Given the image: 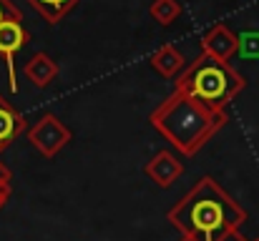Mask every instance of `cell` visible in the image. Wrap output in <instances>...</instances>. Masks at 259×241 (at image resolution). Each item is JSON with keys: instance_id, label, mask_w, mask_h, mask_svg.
<instances>
[{"instance_id": "4fadbf2b", "label": "cell", "mask_w": 259, "mask_h": 241, "mask_svg": "<svg viewBox=\"0 0 259 241\" xmlns=\"http://www.w3.org/2000/svg\"><path fill=\"white\" fill-rule=\"evenodd\" d=\"M237 38H239V56L259 58V30H244Z\"/></svg>"}, {"instance_id": "ba28073f", "label": "cell", "mask_w": 259, "mask_h": 241, "mask_svg": "<svg viewBox=\"0 0 259 241\" xmlns=\"http://www.w3.org/2000/svg\"><path fill=\"white\" fill-rule=\"evenodd\" d=\"M20 133H25V116H23L5 95H0V154H3Z\"/></svg>"}, {"instance_id": "3957f363", "label": "cell", "mask_w": 259, "mask_h": 241, "mask_svg": "<svg viewBox=\"0 0 259 241\" xmlns=\"http://www.w3.org/2000/svg\"><path fill=\"white\" fill-rule=\"evenodd\" d=\"M174 88L191 93L211 108L227 111V106L247 88V78L229 61H219L214 56L201 53L184 66V71L176 76Z\"/></svg>"}, {"instance_id": "9a60e30c", "label": "cell", "mask_w": 259, "mask_h": 241, "mask_svg": "<svg viewBox=\"0 0 259 241\" xmlns=\"http://www.w3.org/2000/svg\"><path fill=\"white\" fill-rule=\"evenodd\" d=\"M3 20H23V10L10 0H0V23Z\"/></svg>"}, {"instance_id": "8fae6325", "label": "cell", "mask_w": 259, "mask_h": 241, "mask_svg": "<svg viewBox=\"0 0 259 241\" xmlns=\"http://www.w3.org/2000/svg\"><path fill=\"white\" fill-rule=\"evenodd\" d=\"M48 25H56V23H61L81 0H25Z\"/></svg>"}, {"instance_id": "7a4b0ae2", "label": "cell", "mask_w": 259, "mask_h": 241, "mask_svg": "<svg viewBox=\"0 0 259 241\" xmlns=\"http://www.w3.org/2000/svg\"><path fill=\"white\" fill-rule=\"evenodd\" d=\"M181 236H206L239 229L247 224V211L211 176H201L166 214Z\"/></svg>"}, {"instance_id": "ac0fdd59", "label": "cell", "mask_w": 259, "mask_h": 241, "mask_svg": "<svg viewBox=\"0 0 259 241\" xmlns=\"http://www.w3.org/2000/svg\"><path fill=\"white\" fill-rule=\"evenodd\" d=\"M249 241H252V239H249Z\"/></svg>"}, {"instance_id": "e0dca14e", "label": "cell", "mask_w": 259, "mask_h": 241, "mask_svg": "<svg viewBox=\"0 0 259 241\" xmlns=\"http://www.w3.org/2000/svg\"><path fill=\"white\" fill-rule=\"evenodd\" d=\"M10 178H13V171L0 161V183H10Z\"/></svg>"}, {"instance_id": "5b68a950", "label": "cell", "mask_w": 259, "mask_h": 241, "mask_svg": "<svg viewBox=\"0 0 259 241\" xmlns=\"http://www.w3.org/2000/svg\"><path fill=\"white\" fill-rule=\"evenodd\" d=\"M30 40L28 30L23 28V20H3L0 23V56L5 58L8 73H10V90L18 93V83H15V71H13V58L15 53Z\"/></svg>"}, {"instance_id": "8992f818", "label": "cell", "mask_w": 259, "mask_h": 241, "mask_svg": "<svg viewBox=\"0 0 259 241\" xmlns=\"http://www.w3.org/2000/svg\"><path fill=\"white\" fill-rule=\"evenodd\" d=\"M201 53L232 63V58L239 53V38L224 23H217L201 35Z\"/></svg>"}, {"instance_id": "30bf717a", "label": "cell", "mask_w": 259, "mask_h": 241, "mask_svg": "<svg viewBox=\"0 0 259 241\" xmlns=\"http://www.w3.org/2000/svg\"><path fill=\"white\" fill-rule=\"evenodd\" d=\"M151 68L161 76V78H176L181 71H184V66H186V58H184V53L171 45V43H166V45H161L154 56H151Z\"/></svg>"}, {"instance_id": "7c38bea8", "label": "cell", "mask_w": 259, "mask_h": 241, "mask_svg": "<svg viewBox=\"0 0 259 241\" xmlns=\"http://www.w3.org/2000/svg\"><path fill=\"white\" fill-rule=\"evenodd\" d=\"M149 15H151L159 25L169 28L171 23H176V18L181 15V3H179V0H154L151 8H149Z\"/></svg>"}, {"instance_id": "9c48e42d", "label": "cell", "mask_w": 259, "mask_h": 241, "mask_svg": "<svg viewBox=\"0 0 259 241\" xmlns=\"http://www.w3.org/2000/svg\"><path fill=\"white\" fill-rule=\"evenodd\" d=\"M25 78L30 80L35 88H48L53 80L58 78V63L48 56V53H35L28 58V63L23 66Z\"/></svg>"}, {"instance_id": "2e32d148", "label": "cell", "mask_w": 259, "mask_h": 241, "mask_svg": "<svg viewBox=\"0 0 259 241\" xmlns=\"http://www.w3.org/2000/svg\"><path fill=\"white\" fill-rule=\"evenodd\" d=\"M10 194H13L10 183H0V211H3V209H5V204L10 201Z\"/></svg>"}, {"instance_id": "5bb4252c", "label": "cell", "mask_w": 259, "mask_h": 241, "mask_svg": "<svg viewBox=\"0 0 259 241\" xmlns=\"http://www.w3.org/2000/svg\"><path fill=\"white\" fill-rule=\"evenodd\" d=\"M179 241H249L247 236L239 234V229L222 231V234H206V236H181Z\"/></svg>"}, {"instance_id": "277c9868", "label": "cell", "mask_w": 259, "mask_h": 241, "mask_svg": "<svg viewBox=\"0 0 259 241\" xmlns=\"http://www.w3.org/2000/svg\"><path fill=\"white\" fill-rule=\"evenodd\" d=\"M28 143L46 159L58 156L71 143V128L53 113H43L30 128H25Z\"/></svg>"}, {"instance_id": "52a82bcc", "label": "cell", "mask_w": 259, "mask_h": 241, "mask_svg": "<svg viewBox=\"0 0 259 241\" xmlns=\"http://www.w3.org/2000/svg\"><path fill=\"white\" fill-rule=\"evenodd\" d=\"M144 173L161 188L174 186L181 176H184V163L174 156L171 151H159L154 159L144 166Z\"/></svg>"}, {"instance_id": "6da1fadb", "label": "cell", "mask_w": 259, "mask_h": 241, "mask_svg": "<svg viewBox=\"0 0 259 241\" xmlns=\"http://www.w3.org/2000/svg\"><path fill=\"white\" fill-rule=\"evenodd\" d=\"M149 123L181 156H196L229 123V113L201 103L186 90L174 88L171 95L151 111Z\"/></svg>"}]
</instances>
